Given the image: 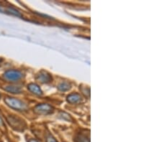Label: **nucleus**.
Returning <instances> with one entry per match:
<instances>
[{"label": "nucleus", "instance_id": "nucleus-1", "mask_svg": "<svg viewBox=\"0 0 162 142\" xmlns=\"http://www.w3.org/2000/svg\"><path fill=\"white\" fill-rule=\"evenodd\" d=\"M4 102H5L8 106L13 109H15V110L24 111L26 108V106H25V104L22 101H21L19 99L15 98H6L4 99Z\"/></svg>", "mask_w": 162, "mask_h": 142}, {"label": "nucleus", "instance_id": "nucleus-2", "mask_svg": "<svg viewBox=\"0 0 162 142\" xmlns=\"http://www.w3.org/2000/svg\"><path fill=\"white\" fill-rule=\"evenodd\" d=\"M35 112L37 114H42V115H47L53 112V108L50 105L43 103L37 105L34 109Z\"/></svg>", "mask_w": 162, "mask_h": 142}, {"label": "nucleus", "instance_id": "nucleus-3", "mask_svg": "<svg viewBox=\"0 0 162 142\" xmlns=\"http://www.w3.org/2000/svg\"><path fill=\"white\" fill-rule=\"evenodd\" d=\"M4 77L7 80L10 81H16L20 80V79L22 77V74L20 71H14V70H11V71H8L5 72L4 74Z\"/></svg>", "mask_w": 162, "mask_h": 142}, {"label": "nucleus", "instance_id": "nucleus-4", "mask_svg": "<svg viewBox=\"0 0 162 142\" xmlns=\"http://www.w3.org/2000/svg\"><path fill=\"white\" fill-rule=\"evenodd\" d=\"M36 79L42 83H48L52 80V77H51V76L48 72L42 71L37 74L36 76Z\"/></svg>", "mask_w": 162, "mask_h": 142}, {"label": "nucleus", "instance_id": "nucleus-5", "mask_svg": "<svg viewBox=\"0 0 162 142\" xmlns=\"http://www.w3.org/2000/svg\"><path fill=\"white\" fill-rule=\"evenodd\" d=\"M27 88L28 90H30V92H32V94L40 95H42V90L40 87L37 85L35 84V83H30L27 85Z\"/></svg>", "mask_w": 162, "mask_h": 142}, {"label": "nucleus", "instance_id": "nucleus-6", "mask_svg": "<svg viewBox=\"0 0 162 142\" xmlns=\"http://www.w3.org/2000/svg\"><path fill=\"white\" fill-rule=\"evenodd\" d=\"M81 100V95L78 94H72L67 97V101L70 103H78Z\"/></svg>", "mask_w": 162, "mask_h": 142}, {"label": "nucleus", "instance_id": "nucleus-7", "mask_svg": "<svg viewBox=\"0 0 162 142\" xmlns=\"http://www.w3.org/2000/svg\"><path fill=\"white\" fill-rule=\"evenodd\" d=\"M16 120L17 118L15 117H12V116H10V117L8 118V121L10 125H12L13 126V128H15V129H19V128H22V121H18L17 122H16Z\"/></svg>", "mask_w": 162, "mask_h": 142}, {"label": "nucleus", "instance_id": "nucleus-8", "mask_svg": "<svg viewBox=\"0 0 162 142\" xmlns=\"http://www.w3.org/2000/svg\"><path fill=\"white\" fill-rule=\"evenodd\" d=\"M4 90L9 93H11V94H20V93L22 91V88H21V87L17 85L6 86V87L4 88Z\"/></svg>", "mask_w": 162, "mask_h": 142}, {"label": "nucleus", "instance_id": "nucleus-9", "mask_svg": "<svg viewBox=\"0 0 162 142\" xmlns=\"http://www.w3.org/2000/svg\"><path fill=\"white\" fill-rule=\"evenodd\" d=\"M58 89L61 90V91H66V90L70 89L71 85H70V83H69L68 82H63L58 85Z\"/></svg>", "mask_w": 162, "mask_h": 142}, {"label": "nucleus", "instance_id": "nucleus-10", "mask_svg": "<svg viewBox=\"0 0 162 142\" xmlns=\"http://www.w3.org/2000/svg\"><path fill=\"white\" fill-rule=\"evenodd\" d=\"M76 141L77 142H90V138H87L86 136V135L84 134H79L76 138Z\"/></svg>", "mask_w": 162, "mask_h": 142}, {"label": "nucleus", "instance_id": "nucleus-11", "mask_svg": "<svg viewBox=\"0 0 162 142\" xmlns=\"http://www.w3.org/2000/svg\"><path fill=\"white\" fill-rule=\"evenodd\" d=\"M8 11H9V13H10V14H12V15H15V16H17V17H21L20 13L19 12V11H17V10H14V9L9 8V9H8Z\"/></svg>", "mask_w": 162, "mask_h": 142}, {"label": "nucleus", "instance_id": "nucleus-12", "mask_svg": "<svg viewBox=\"0 0 162 142\" xmlns=\"http://www.w3.org/2000/svg\"><path fill=\"white\" fill-rule=\"evenodd\" d=\"M46 142H57L55 139L52 136H48L46 139Z\"/></svg>", "mask_w": 162, "mask_h": 142}, {"label": "nucleus", "instance_id": "nucleus-13", "mask_svg": "<svg viewBox=\"0 0 162 142\" xmlns=\"http://www.w3.org/2000/svg\"><path fill=\"white\" fill-rule=\"evenodd\" d=\"M28 142H38V141L36 140V139H30V140L28 141Z\"/></svg>", "mask_w": 162, "mask_h": 142}, {"label": "nucleus", "instance_id": "nucleus-14", "mask_svg": "<svg viewBox=\"0 0 162 142\" xmlns=\"http://www.w3.org/2000/svg\"><path fill=\"white\" fill-rule=\"evenodd\" d=\"M2 122L1 119H0V126H2Z\"/></svg>", "mask_w": 162, "mask_h": 142}, {"label": "nucleus", "instance_id": "nucleus-15", "mask_svg": "<svg viewBox=\"0 0 162 142\" xmlns=\"http://www.w3.org/2000/svg\"><path fill=\"white\" fill-rule=\"evenodd\" d=\"M2 59H1V58H0V62H1V61H2Z\"/></svg>", "mask_w": 162, "mask_h": 142}]
</instances>
